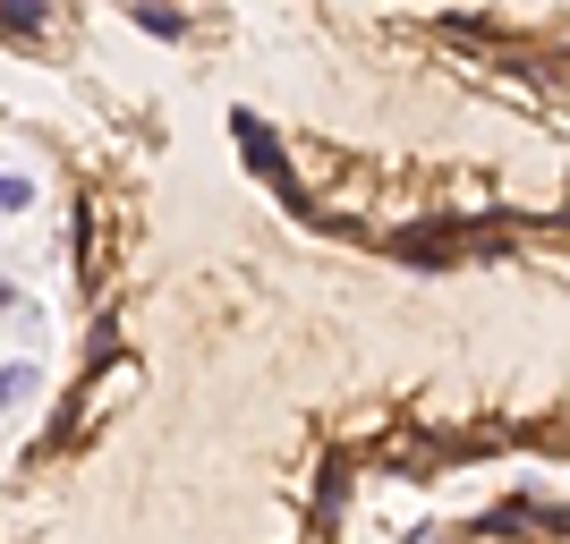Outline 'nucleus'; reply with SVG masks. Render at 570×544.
Here are the masks:
<instances>
[{
	"label": "nucleus",
	"mask_w": 570,
	"mask_h": 544,
	"mask_svg": "<svg viewBox=\"0 0 570 544\" xmlns=\"http://www.w3.org/2000/svg\"><path fill=\"white\" fill-rule=\"evenodd\" d=\"M341 502H350V459L333 451L324 476H315V494H307V511H315V520H341Z\"/></svg>",
	"instance_id": "nucleus-4"
},
{
	"label": "nucleus",
	"mask_w": 570,
	"mask_h": 544,
	"mask_svg": "<svg viewBox=\"0 0 570 544\" xmlns=\"http://www.w3.org/2000/svg\"><path fill=\"white\" fill-rule=\"evenodd\" d=\"M51 26H60L51 0H0V43H43Z\"/></svg>",
	"instance_id": "nucleus-3"
},
{
	"label": "nucleus",
	"mask_w": 570,
	"mask_h": 544,
	"mask_svg": "<svg viewBox=\"0 0 570 544\" xmlns=\"http://www.w3.org/2000/svg\"><path fill=\"white\" fill-rule=\"evenodd\" d=\"M128 18H137L145 34H163V43H188V18H179V9H163V0H145V9H128Z\"/></svg>",
	"instance_id": "nucleus-6"
},
{
	"label": "nucleus",
	"mask_w": 570,
	"mask_h": 544,
	"mask_svg": "<svg viewBox=\"0 0 570 544\" xmlns=\"http://www.w3.org/2000/svg\"><path fill=\"white\" fill-rule=\"evenodd\" d=\"M35 392H43V366H35V357H18V366H0V408H26Z\"/></svg>",
	"instance_id": "nucleus-5"
},
{
	"label": "nucleus",
	"mask_w": 570,
	"mask_h": 544,
	"mask_svg": "<svg viewBox=\"0 0 570 544\" xmlns=\"http://www.w3.org/2000/svg\"><path fill=\"white\" fill-rule=\"evenodd\" d=\"M230 128H238V145H247V170L282 188V205H289V214H307V196H298V179H289V162H282V145H273V128H264L256 111H238Z\"/></svg>",
	"instance_id": "nucleus-2"
},
{
	"label": "nucleus",
	"mask_w": 570,
	"mask_h": 544,
	"mask_svg": "<svg viewBox=\"0 0 570 544\" xmlns=\"http://www.w3.org/2000/svg\"><path fill=\"white\" fill-rule=\"evenodd\" d=\"M26 205H35V179H18V170H9V179H0V214H26Z\"/></svg>",
	"instance_id": "nucleus-7"
},
{
	"label": "nucleus",
	"mask_w": 570,
	"mask_h": 544,
	"mask_svg": "<svg viewBox=\"0 0 570 544\" xmlns=\"http://www.w3.org/2000/svg\"><path fill=\"white\" fill-rule=\"evenodd\" d=\"M137 383H145V375H137V357H102L95 375L77 383V400H69V434H95L119 400H137Z\"/></svg>",
	"instance_id": "nucleus-1"
}]
</instances>
